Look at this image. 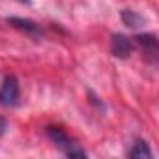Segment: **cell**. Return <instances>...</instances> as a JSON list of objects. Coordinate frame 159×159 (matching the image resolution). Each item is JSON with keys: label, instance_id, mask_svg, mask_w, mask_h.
<instances>
[{"label": "cell", "instance_id": "6da1fadb", "mask_svg": "<svg viewBox=\"0 0 159 159\" xmlns=\"http://www.w3.org/2000/svg\"><path fill=\"white\" fill-rule=\"evenodd\" d=\"M45 133H47L49 140H51L58 150H62L67 157H86V152L79 146L64 129H60V127H47Z\"/></svg>", "mask_w": 159, "mask_h": 159}, {"label": "cell", "instance_id": "7a4b0ae2", "mask_svg": "<svg viewBox=\"0 0 159 159\" xmlns=\"http://www.w3.org/2000/svg\"><path fill=\"white\" fill-rule=\"evenodd\" d=\"M19 98H21V88L17 77L6 75L2 84H0V105L6 109H13L19 105Z\"/></svg>", "mask_w": 159, "mask_h": 159}, {"label": "cell", "instance_id": "3957f363", "mask_svg": "<svg viewBox=\"0 0 159 159\" xmlns=\"http://www.w3.org/2000/svg\"><path fill=\"white\" fill-rule=\"evenodd\" d=\"M8 25H11L13 28H17V30H21V32H25V34H26V36H30L32 39H39V38H43V28H41L36 21H32V19L10 17V19H8Z\"/></svg>", "mask_w": 159, "mask_h": 159}, {"label": "cell", "instance_id": "277c9868", "mask_svg": "<svg viewBox=\"0 0 159 159\" xmlns=\"http://www.w3.org/2000/svg\"><path fill=\"white\" fill-rule=\"evenodd\" d=\"M135 43L142 49L146 62H150V64L157 62V39L153 34H139V36H135Z\"/></svg>", "mask_w": 159, "mask_h": 159}, {"label": "cell", "instance_id": "5b68a950", "mask_svg": "<svg viewBox=\"0 0 159 159\" xmlns=\"http://www.w3.org/2000/svg\"><path fill=\"white\" fill-rule=\"evenodd\" d=\"M135 49V43L131 38L124 36V34H114L111 38V51L116 58H127Z\"/></svg>", "mask_w": 159, "mask_h": 159}, {"label": "cell", "instance_id": "8992f818", "mask_svg": "<svg viewBox=\"0 0 159 159\" xmlns=\"http://www.w3.org/2000/svg\"><path fill=\"white\" fill-rule=\"evenodd\" d=\"M122 21H124V25L129 26V28H140V26L146 25V19H144L140 13H137L135 10H124V11H122Z\"/></svg>", "mask_w": 159, "mask_h": 159}, {"label": "cell", "instance_id": "52a82bcc", "mask_svg": "<svg viewBox=\"0 0 159 159\" xmlns=\"http://www.w3.org/2000/svg\"><path fill=\"white\" fill-rule=\"evenodd\" d=\"M127 155H129V157H135V159H148V157H152V150H150V146H148L146 140L139 139V140L133 144V148L129 150Z\"/></svg>", "mask_w": 159, "mask_h": 159}, {"label": "cell", "instance_id": "ba28073f", "mask_svg": "<svg viewBox=\"0 0 159 159\" xmlns=\"http://www.w3.org/2000/svg\"><path fill=\"white\" fill-rule=\"evenodd\" d=\"M6 129H8V120H6L2 114H0V135H4Z\"/></svg>", "mask_w": 159, "mask_h": 159}, {"label": "cell", "instance_id": "9c48e42d", "mask_svg": "<svg viewBox=\"0 0 159 159\" xmlns=\"http://www.w3.org/2000/svg\"><path fill=\"white\" fill-rule=\"evenodd\" d=\"M21 2H30V0H21Z\"/></svg>", "mask_w": 159, "mask_h": 159}]
</instances>
